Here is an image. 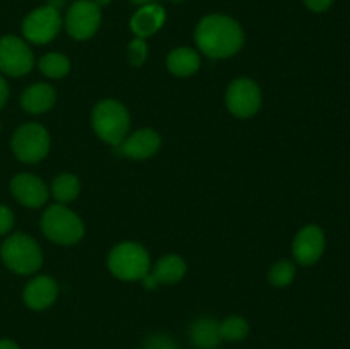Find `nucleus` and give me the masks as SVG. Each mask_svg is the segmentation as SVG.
Here are the masks:
<instances>
[{
    "instance_id": "ddd939ff",
    "label": "nucleus",
    "mask_w": 350,
    "mask_h": 349,
    "mask_svg": "<svg viewBox=\"0 0 350 349\" xmlns=\"http://www.w3.org/2000/svg\"><path fill=\"white\" fill-rule=\"evenodd\" d=\"M10 192H12V195L19 204L31 209H38L44 205L48 197H50V190H48L46 183L41 178H38L36 174L31 173L16 174L10 180Z\"/></svg>"
},
{
    "instance_id": "6ab92c4d",
    "label": "nucleus",
    "mask_w": 350,
    "mask_h": 349,
    "mask_svg": "<svg viewBox=\"0 0 350 349\" xmlns=\"http://www.w3.org/2000/svg\"><path fill=\"white\" fill-rule=\"evenodd\" d=\"M166 65L167 70L176 77H190L200 68V55L193 48H174L167 55Z\"/></svg>"
},
{
    "instance_id": "aec40b11",
    "label": "nucleus",
    "mask_w": 350,
    "mask_h": 349,
    "mask_svg": "<svg viewBox=\"0 0 350 349\" xmlns=\"http://www.w3.org/2000/svg\"><path fill=\"white\" fill-rule=\"evenodd\" d=\"M51 194L58 204L67 205L68 202L75 201L81 194V181L74 173L57 174L53 183H51Z\"/></svg>"
},
{
    "instance_id": "39448f33",
    "label": "nucleus",
    "mask_w": 350,
    "mask_h": 349,
    "mask_svg": "<svg viewBox=\"0 0 350 349\" xmlns=\"http://www.w3.org/2000/svg\"><path fill=\"white\" fill-rule=\"evenodd\" d=\"M108 269L116 279L142 281L150 270L149 252L140 243H118L108 255Z\"/></svg>"
},
{
    "instance_id": "f257e3e1",
    "label": "nucleus",
    "mask_w": 350,
    "mask_h": 349,
    "mask_svg": "<svg viewBox=\"0 0 350 349\" xmlns=\"http://www.w3.org/2000/svg\"><path fill=\"white\" fill-rule=\"evenodd\" d=\"M195 43L208 58L221 60L238 53L245 44V33L238 21L224 14H208L195 27Z\"/></svg>"
},
{
    "instance_id": "9b49d317",
    "label": "nucleus",
    "mask_w": 350,
    "mask_h": 349,
    "mask_svg": "<svg viewBox=\"0 0 350 349\" xmlns=\"http://www.w3.org/2000/svg\"><path fill=\"white\" fill-rule=\"evenodd\" d=\"M325 252V233L320 226L308 224L297 231L293 242V255L301 266H313Z\"/></svg>"
},
{
    "instance_id": "dca6fc26",
    "label": "nucleus",
    "mask_w": 350,
    "mask_h": 349,
    "mask_svg": "<svg viewBox=\"0 0 350 349\" xmlns=\"http://www.w3.org/2000/svg\"><path fill=\"white\" fill-rule=\"evenodd\" d=\"M166 23V10L159 3H147L140 5L137 12L130 19V29L133 31L137 38H146L156 34Z\"/></svg>"
},
{
    "instance_id": "2eb2a0df",
    "label": "nucleus",
    "mask_w": 350,
    "mask_h": 349,
    "mask_svg": "<svg viewBox=\"0 0 350 349\" xmlns=\"http://www.w3.org/2000/svg\"><path fill=\"white\" fill-rule=\"evenodd\" d=\"M58 296V284L50 276H36L24 287V303L31 310H46L55 303Z\"/></svg>"
},
{
    "instance_id": "20e7f679",
    "label": "nucleus",
    "mask_w": 350,
    "mask_h": 349,
    "mask_svg": "<svg viewBox=\"0 0 350 349\" xmlns=\"http://www.w3.org/2000/svg\"><path fill=\"white\" fill-rule=\"evenodd\" d=\"M41 231L57 245H75L84 236V222L72 209L53 204L41 216Z\"/></svg>"
},
{
    "instance_id": "1a4fd4ad",
    "label": "nucleus",
    "mask_w": 350,
    "mask_h": 349,
    "mask_svg": "<svg viewBox=\"0 0 350 349\" xmlns=\"http://www.w3.org/2000/svg\"><path fill=\"white\" fill-rule=\"evenodd\" d=\"M101 26V7L94 0H77L65 16V29L74 40L85 41Z\"/></svg>"
},
{
    "instance_id": "c756f323",
    "label": "nucleus",
    "mask_w": 350,
    "mask_h": 349,
    "mask_svg": "<svg viewBox=\"0 0 350 349\" xmlns=\"http://www.w3.org/2000/svg\"><path fill=\"white\" fill-rule=\"evenodd\" d=\"M64 3H65V0H50V2H48V5H51V7H55V9L60 10V7L64 5Z\"/></svg>"
},
{
    "instance_id": "7ed1b4c3",
    "label": "nucleus",
    "mask_w": 350,
    "mask_h": 349,
    "mask_svg": "<svg viewBox=\"0 0 350 349\" xmlns=\"http://www.w3.org/2000/svg\"><path fill=\"white\" fill-rule=\"evenodd\" d=\"M0 257L7 269L19 276H31L43 266V252L31 236L14 233L0 246Z\"/></svg>"
},
{
    "instance_id": "cd10ccee",
    "label": "nucleus",
    "mask_w": 350,
    "mask_h": 349,
    "mask_svg": "<svg viewBox=\"0 0 350 349\" xmlns=\"http://www.w3.org/2000/svg\"><path fill=\"white\" fill-rule=\"evenodd\" d=\"M7 99H9V84H7L5 79L0 75V109L5 106Z\"/></svg>"
},
{
    "instance_id": "b1692460",
    "label": "nucleus",
    "mask_w": 350,
    "mask_h": 349,
    "mask_svg": "<svg viewBox=\"0 0 350 349\" xmlns=\"http://www.w3.org/2000/svg\"><path fill=\"white\" fill-rule=\"evenodd\" d=\"M147 53H149V48H147L146 40H142V38H135L129 43L126 55H129L130 65H133V67H140L146 62Z\"/></svg>"
},
{
    "instance_id": "423d86ee",
    "label": "nucleus",
    "mask_w": 350,
    "mask_h": 349,
    "mask_svg": "<svg viewBox=\"0 0 350 349\" xmlns=\"http://www.w3.org/2000/svg\"><path fill=\"white\" fill-rule=\"evenodd\" d=\"M12 153L21 163L34 164L43 161L50 151V133L40 123H24L12 135Z\"/></svg>"
},
{
    "instance_id": "412c9836",
    "label": "nucleus",
    "mask_w": 350,
    "mask_h": 349,
    "mask_svg": "<svg viewBox=\"0 0 350 349\" xmlns=\"http://www.w3.org/2000/svg\"><path fill=\"white\" fill-rule=\"evenodd\" d=\"M38 67H40L41 74L46 75L48 79H62L70 72V60L64 53L51 51L40 58Z\"/></svg>"
},
{
    "instance_id": "5701e85b",
    "label": "nucleus",
    "mask_w": 350,
    "mask_h": 349,
    "mask_svg": "<svg viewBox=\"0 0 350 349\" xmlns=\"http://www.w3.org/2000/svg\"><path fill=\"white\" fill-rule=\"evenodd\" d=\"M296 277V266L289 260H279L269 270V281L275 287H287Z\"/></svg>"
},
{
    "instance_id": "c85d7f7f",
    "label": "nucleus",
    "mask_w": 350,
    "mask_h": 349,
    "mask_svg": "<svg viewBox=\"0 0 350 349\" xmlns=\"http://www.w3.org/2000/svg\"><path fill=\"white\" fill-rule=\"evenodd\" d=\"M0 349H21V348L16 344V342L10 341V339H2V341H0Z\"/></svg>"
},
{
    "instance_id": "f8f14e48",
    "label": "nucleus",
    "mask_w": 350,
    "mask_h": 349,
    "mask_svg": "<svg viewBox=\"0 0 350 349\" xmlns=\"http://www.w3.org/2000/svg\"><path fill=\"white\" fill-rule=\"evenodd\" d=\"M187 274V262L176 253L164 255L163 259L157 260L156 266L149 270L142 279L146 289H156L159 286H173L178 284Z\"/></svg>"
},
{
    "instance_id": "4468645a",
    "label": "nucleus",
    "mask_w": 350,
    "mask_h": 349,
    "mask_svg": "<svg viewBox=\"0 0 350 349\" xmlns=\"http://www.w3.org/2000/svg\"><path fill=\"white\" fill-rule=\"evenodd\" d=\"M159 149L161 135L152 129L135 130L116 146V153L129 159H149Z\"/></svg>"
},
{
    "instance_id": "9d476101",
    "label": "nucleus",
    "mask_w": 350,
    "mask_h": 349,
    "mask_svg": "<svg viewBox=\"0 0 350 349\" xmlns=\"http://www.w3.org/2000/svg\"><path fill=\"white\" fill-rule=\"evenodd\" d=\"M34 55L23 38L14 34L0 38V72L10 77H21L33 70Z\"/></svg>"
},
{
    "instance_id": "bb28decb",
    "label": "nucleus",
    "mask_w": 350,
    "mask_h": 349,
    "mask_svg": "<svg viewBox=\"0 0 350 349\" xmlns=\"http://www.w3.org/2000/svg\"><path fill=\"white\" fill-rule=\"evenodd\" d=\"M334 3V0H304V5L313 12H325Z\"/></svg>"
},
{
    "instance_id": "7c9ffc66",
    "label": "nucleus",
    "mask_w": 350,
    "mask_h": 349,
    "mask_svg": "<svg viewBox=\"0 0 350 349\" xmlns=\"http://www.w3.org/2000/svg\"><path fill=\"white\" fill-rule=\"evenodd\" d=\"M132 3H135V5H147V3H154L156 0H130Z\"/></svg>"
},
{
    "instance_id": "4be33fe9",
    "label": "nucleus",
    "mask_w": 350,
    "mask_h": 349,
    "mask_svg": "<svg viewBox=\"0 0 350 349\" xmlns=\"http://www.w3.org/2000/svg\"><path fill=\"white\" fill-rule=\"evenodd\" d=\"M219 328H221L222 341L231 342L243 341L250 332L248 322L243 317H238V315H232V317H228L222 322H219Z\"/></svg>"
},
{
    "instance_id": "f3484780",
    "label": "nucleus",
    "mask_w": 350,
    "mask_h": 349,
    "mask_svg": "<svg viewBox=\"0 0 350 349\" xmlns=\"http://www.w3.org/2000/svg\"><path fill=\"white\" fill-rule=\"evenodd\" d=\"M57 101V91L48 82H36L29 86L21 96V106L31 115H41L51 109Z\"/></svg>"
},
{
    "instance_id": "473e14b6",
    "label": "nucleus",
    "mask_w": 350,
    "mask_h": 349,
    "mask_svg": "<svg viewBox=\"0 0 350 349\" xmlns=\"http://www.w3.org/2000/svg\"><path fill=\"white\" fill-rule=\"evenodd\" d=\"M170 2H185V0H170Z\"/></svg>"
},
{
    "instance_id": "a211bd4d",
    "label": "nucleus",
    "mask_w": 350,
    "mask_h": 349,
    "mask_svg": "<svg viewBox=\"0 0 350 349\" xmlns=\"http://www.w3.org/2000/svg\"><path fill=\"white\" fill-rule=\"evenodd\" d=\"M190 341L197 349H215L222 342L219 322L211 317H200L190 325Z\"/></svg>"
},
{
    "instance_id": "0eeeda50",
    "label": "nucleus",
    "mask_w": 350,
    "mask_h": 349,
    "mask_svg": "<svg viewBox=\"0 0 350 349\" xmlns=\"http://www.w3.org/2000/svg\"><path fill=\"white\" fill-rule=\"evenodd\" d=\"M60 10L51 5L38 7L31 10L23 21V34L27 41L34 44H46L57 38L62 29Z\"/></svg>"
},
{
    "instance_id": "2f4dec72",
    "label": "nucleus",
    "mask_w": 350,
    "mask_h": 349,
    "mask_svg": "<svg viewBox=\"0 0 350 349\" xmlns=\"http://www.w3.org/2000/svg\"><path fill=\"white\" fill-rule=\"evenodd\" d=\"M96 3H98L99 7H105V5H108L109 2H111V0H94Z\"/></svg>"
},
{
    "instance_id": "f03ea898",
    "label": "nucleus",
    "mask_w": 350,
    "mask_h": 349,
    "mask_svg": "<svg viewBox=\"0 0 350 349\" xmlns=\"http://www.w3.org/2000/svg\"><path fill=\"white\" fill-rule=\"evenodd\" d=\"M91 123L99 139L116 147L129 135L130 113L116 99H101L92 109Z\"/></svg>"
},
{
    "instance_id": "393cba45",
    "label": "nucleus",
    "mask_w": 350,
    "mask_h": 349,
    "mask_svg": "<svg viewBox=\"0 0 350 349\" xmlns=\"http://www.w3.org/2000/svg\"><path fill=\"white\" fill-rule=\"evenodd\" d=\"M142 349H180V344L167 334H152L146 337Z\"/></svg>"
},
{
    "instance_id": "a878e982",
    "label": "nucleus",
    "mask_w": 350,
    "mask_h": 349,
    "mask_svg": "<svg viewBox=\"0 0 350 349\" xmlns=\"http://www.w3.org/2000/svg\"><path fill=\"white\" fill-rule=\"evenodd\" d=\"M14 226V214L7 205L0 204V235H7Z\"/></svg>"
},
{
    "instance_id": "6e6552de",
    "label": "nucleus",
    "mask_w": 350,
    "mask_h": 349,
    "mask_svg": "<svg viewBox=\"0 0 350 349\" xmlns=\"http://www.w3.org/2000/svg\"><path fill=\"white\" fill-rule=\"evenodd\" d=\"M226 106L238 118L256 115L262 106L260 86L250 77H238L226 89Z\"/></svg>"
}]
</instances>
